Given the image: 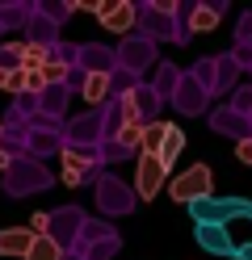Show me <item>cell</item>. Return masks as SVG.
Here are the masks:
<instances>
[{
    "label": "cell",
    "mask_w": 252,
    "mask_h": 260,
    "mask_svg": "<svg viewBox=\"0 0 252 260\" xmlns=\"http://www.w3.org/2000/svg\"><path fill=\"white\" fill-rule=\"evenodd\" d=\"M25 88L38 92V88H42V76H38V72H25Z\"/></svg>",
    "instance_id": "20"
},
{
    "label": "cell",
    "mask_w": 252,
    "mask_h": 260,
    "mask_svg": "<svg viewBox=\"0 0 252 260\" xmlns=\"http://www.w3.org/2000/svg\"><path fill=\"white\" fill-rule=\"evenodd\" d=\"M21 260H63V248H59L55 235H34L30 252H25Z\"/></svg>",
    "instance_id": "9"
},
{
    "label": "cell",
    "mask_w": 252,
    "mask_h": 260,
    "mask_svg": "<svg viewBox=\"0 0 252 260\" xmlns=\"http://www.w3.org/2000/svg\"><path fill=\"white\" fill-rule=\"evenodd\" d=\"M38 76H42V88H46V84H59V80L67 76V68H63V63H55V59H46L42 68H38Z\"/></svg>",
    "instance_id": "15"
},
{
    "label": "cell",
    "mask_w": 252,
    "mask_h": 260,
    "mask_svg": "<svg viewBox=\"0 0 252 260\" xmlns=\"http://www.w3.org/2000/svg\"><path fill=\"white\" fill-rule=\"evenodd\" d=\"M210 189H214V172L206 168V164H193V168H185L177 181H173V202H181V206H193V202H202V198H210Z\"/></svg>",
    "instance_id": "2"
},
{
    "label": "cell",
    "mask_w": 252,
    "mask_h": 260,
    "mask_svg": "<svg viewBox=\"0 0 252 260\" xmlns=\"http://www.w3.org/2000/svg\"><path fill=\"white\" fill-rule=\"evenodd\" d=\"M25 231H30V235H50V214H42V210H38V214L30 218Z\"/></svg>",
    "instance_id": "17"
},
{
    "label": "cell",
    "mask_w": 252,
    "mask_h": 260,
    "mask_svg": "<svg viewBox=\"0 0 252 260\" xmlns=\"http://www.w3.org/2000/svg\"><path fill=\"white\" fill-rule=\"evenodd\" d=\"M210 126L218 130V135H235V143H240V139H248V126H252V122H248V118H240L235 109H218Z\"/></svg>",
    "instance_id": "6"
},
{
    "label": "cell",
    "mask_w": 252,
    "mask_h": 260,
    "mask_svg": "<svg viewBox=\"0 0 252 260\" xmlns=\"http://www.w3.org/2000/svg\"><path fill=\"white\" fill-rule=\"evenodd\" d=\"M0 88H5V92L25 88V72H21V68H5V63H0Z\"/></svg>",
    "instance_id": "14"
},
{
    "label": "cell",
    "mask_w": 252,
    "mask_h": 260,
    "mask_svg": "<svg viewBox=\"0 0 252 260\" xmlns=\"http://www.w3.org/2000/svg\"><path fill=\"white\" fill-rule=\"evenodd\" d=\"M80 92H84V101H93V105L105 101V96H109V76L105 72H89V80H84Z\"/></svg>",
    "instance_id": "11"
},
{
    "label": "cell",
    "mask_w": 252,
    "mask_h": 260,
    "mask_svg": "<svg viewBox=\"0 0 252 260\" xmlns=\"http://www.w3.org/2000/svg\"><path fill=\"white\" fill-rule=\"evenodd\" d=\"M235 155H240V164L252 168V139H240V143H235Z\"/></svg>",
    "instance_id": "19"
},
{
    "label": "cell",
    "mask_w": 252,
    "mask_h": 260,
    "mask_svg": "<svg viewBox=\"0 0 252 260\" xmlns=\"http://www.w3.org/2000/svg\"><path fill=\"white\" fill-rule=\"evenodd\" d=\"M9 164H13V159H9V151H5V147H0V172H5Z\"/></svg>",
    "instance_id": "23"
},
{
    "label": "cell",
    "mask_w": 252,
    "mask_h": 260,
    "mask_svg": "<svg viewBox=\"0 0 252 260\" xmlns=\"http://www.w3.org/2000/svg\"><path fill=\"white\" fill-rule=\"evenodd\" d=\"M84 164H89V155L67 151V155H63V181H67V185H80V181H84Z\"/></svg>",
    "instance_id": "12"
},
{
    "label": "cell",
    "mask_w": 252,
    "mask_h": 260,
    "mask_svg": "<svg viewBox=\"0 0 252 260\" xmlns=\"http://www.w3.org/2000/svg\"><path fill=\"white\" fill-rule=\"evenodd\" d=\"M139 139H143V126L139 122H122V126H118V147H122V151H134Z\"/></svg>",
    "instance_id": "13"
},
{
    "label": "cell",
    "mask_w": 252,
    "mask_h": 260,
    "mask_svg": "<svg viewBox=\"0 0 252 260\" xmlns=\"http://www.w3.org/2000/svg\"><path fill=\"white\" fill-rule=\"evenodd\" d=\"M214 21H218V9H193V29H214Z\"/></svg>",
    "instance_id": "16"
},
{
    "label": "cell",
    "mask_w": 252,
    "mask_h": 260,
    "mask_svg": "<svg viewBox=\"0 0 252 260\" xmlns=\"http://www.w3.org/2000/svg\"><path fill=\"white\" fill-rule=\"evenodd\" d=\"M189 214H193V222H218V226H227L231 218H248L252 222V202L248 198H202V202H193L189 206Z\"/></svg>",
    "instance_id": "1"
},
{
    "label": "cell",
    "mask_w": 252,
    "mask_h": 260,
    "mask_svg": "<svg viewBox=\"0 0 252 260\" xmlns=\"http://www.w3.org/2000/svg\"><path fill=\"white\" fill-rule=\"evenodd\" d=\"M126 63H139V68H143V63H147V46H126Z\"/></svg>",
    "instance_id": "18"
},
{
    "label": "cell",
    "mask_w": 252,
    "mask_h": 260,
    "mask_svg": "<svg viewBox=\"0 0 252 260\" xmlns=\"http://www.w3.org/2000/svg\"><path fill=\"white\" fill-rule=\"evenodd\" d=\"M235 260H252V243H240V248H235Z\"/></svg>",
    "instance_id": "22"
},
{
    "label": "cell",
    "mask_w": 252,
    "mask_h": 260,
    "mask_svg": "<svg viewBox=\"0 0 252 260\" xmlns=\"http://www.w3.org/2000/svg\"><path fill=\"white\" fill-rule=\"evenodd\" d=\"M193 239H198V248L206 256H235V239H231L227 226H218V222H198Z\"/></svg>",
    "instance_id": "4"
},
{
    "label": "cell",
    "mask_w": 252,
    "mask_h": 260,
    "mask_svg": "<svg viewBox=\"0 0 252 260\" xmlns=\"http://www.w3.org/2000/svg\"><path fill=\"white\" fill-rule=\"evenodd\" d=\"M30 243H34V235L25 226H9V231H0V256H25Z\"/></svg>",
    "instance_id": "8"
},
{
    "label": "cell",
    "mask_w": 252,
    "mask_h": 260,
    "mask_svg": "<svg viewBox=\"0 0 252 260\" xmlns=\"http://www.w3.org/2000/svg\"><path fill=\"white\" fill-rule=\"evenodd\" d=\"M160 84H164L160 92H168V84H177V72H168V68H164V76H160Z\"/></svg>",
    "instance_id": "21"
},
{
    "label": "cell",
    "mask_w": 252,
    "mask_h": 260,
    "mask_svg": "<svg viewBox=\"0 0 252 260\" xmlns=\"http://www.w3.org/2000/svg\"><path fill=\"white\" fill-rule=\"evenodd\" d=\"M0 135H5V126H0Z\"/></svg>",
    "instance_id": "24"
},
{
    "label": "cell",
    "mask_w": 252,
    "mask_h": 260,
    "mask_svg": "<svg viewBox=\"0 0 252 260\" xmlns=\"http://www.w3.org/2000/svg\"><path fill=\"white\" fill-rule=\"evenodd\" d=\"M168 122H143V139H139V155H156L160 151V139H164Z\"/></svg>",
    "instance_id": "10"
},
{
    "label": "cell",
    "mask_w": 252,
    "mask_h": 260,
    "mask_svg": "<svg viewBox=\"0 0 252 260\" xmlns=\"http://www.w3.org/2000/svg\"><path fill=\"white\" fill-rule=\"evenodd\" d=\"M181 151H185V130H181V126H168V130H164V139H160L156 159H160L164 168H173V159H177Z\"/></svg>",
    "instance_id": "7"
},
{
    "label": "cell",
    "mask_w": 252,
    "mask_h": 260,
    "mask_svg": "<svg viewBox=\"0 0 252 260\" xmlns=\"http://www.w3.org/2000/svg\"><path fill=\"white\" fill-rule=\"evenodd\" d=\"M93 13L101 17L105 29H118V34L130 29V21H134V9H130V5H93Z\"/></svg>",
    "instance_id": "5"
},
{
    "label": "cell",
    "mask_w": 252,
    "mask_h": 260,
    "mask_svg": "<svg viewBox=\"0 0 252 260\" xmlns=\"http://www.w3.org/2000/svg\"><path fill=\"white\" fill-rule=\"evenodd\" d=\"M164 185H168V168L156 155H139V172H134V193H139V202H151Z\"/></svg>",
    "instance_id": "3"
}]
</instances>
